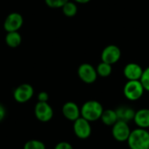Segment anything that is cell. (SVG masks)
Wrapping results in <instances>:
<instances>
[{"label": "cell", "instance_id": "obj_9", "mask_svg": "<svg viewBox=\"0 0 149 149\" xmlns=\"http://www.w3.org/2000/svg\"><path fill=\"white\" fill-rule=\"evenodd\" d=\"M24 24L23 16L18 12L10 13L3 22V29L7 32L18 31Z\"/></svg>", "mask_w": 149, "mask_h": 149}, {"label": "cell", "instance_id": "obj_20", "mask_svg": "<svg viewBox=\"0 0 149 149\" xmlns=\"http://www.w3.org/2000/svg\"><path fill=\"white\" fill-rule=\"evenodd\" d=\"M140 81L142 84L145 91L149 92V66L143 70V73L141 75Z\"/></svg>", "mask_w": 149, "mask_h": 149}, {"label": "cell", "instance_id": "obj_4", "mask_svg": "<svg viewBox=\"0 0 149 149\" xmlns=\"http://www.w3.org/2000/svg\"><path fill=\"white\" fill-rule=\"evenodd\" d=\"M131 131L132 130L127 122L118 120L112 127V136L119 142H125L127 141Z\"/></svg>", "mask_w": 149, "mask_h": 149}, {"label": "cell", "instance_id": "obj_2", "mask_svg": "<svg viewBox=\"0 0 149 149\" xmlns=\"http://www.w3.org/2000/svg\"><path fill=\"white\" fill-rule=\"evenodd\" d=\"M104 111L103 106L97 100H88L80 108V116L89 122L96 121L100 119Z\"/></svg>", "mask_w": 149, "mask_h": 149}, {"label": "cell", "instance_id": "obj_18", "mask_svg": "<svg viewBox=\"0 0 149 149\" xmlns=\"http://www.w3.org/2000/svg\"><path fill=\"white\" fill-rule=\"evenodd\" d=\"M96 71H97V74L98 76H100L102 78H107L108 76L111 75L112 73V65H109L107 63L105 62H100L97 67H96Z\"/></svg>", "mask_w": 149, "mask_h": 149}, {"label": "cell", "instance_id": "obj_10", "mask_svg": "<svg viewBox=\"0 0 149 149\" xmlns=\"http://www.w3.org/2000/svg\"><path fill=\"white\" fill-rule=\"evenodd\" d=\"M36 118L41 122H48L53 116V110L48 102L38 101L34 109Z\"/></svg>", "mask_w": 149, "mask_h": 149}, {"label": "cell", "instance_id": "obj_14", "mask_svg": "<svg viewBox=\"0 0 149 149\" xmlns=\"http://www.w3.org/2000/svg\"><path fill=\"white\" fill-rule=\"evenodd\" d=\"M115 111H116L119 120H122L127 123L131 120H134L135 111L132 107L123 106V107H118L117 109H115Z\"/></svg>", "mask_w": 149, "mask_h": 149}, {"label": "cell", "instance_id": "obj_5", "mask_svg": "<svg viewBox=\"0 0 149 149\" xmlns=\"http://www.w3.org/2000/svg\"><path fill=\"white\" fill-rule=\"evenodd\" d=\"M78 75L79 78L86 84H93L98 78L96 68L88 63H83L79 66Z\"/></svg>", "mask_w": 149, "mask_h": 149}, {"label": "cell", "instance_id": "obj_1", "mask_svg": "<svg viewBox=\"0 0 149 149\" xmlns=\"http://www.w3.org/2000/svg\"><path fill=\"white\" fill-rule=\"evenodd\" d=\"M127 142L130 149H149V132L137 127L131 131Z\"/></svg>", "mask_w": 149, "mask_h": 149}, {"label": "cell", "instance_id": "obj_25", "mask_svg": "<svg viewBox=\"0 0 149 149\" xmlns=\"http://www.w3.org/2000/svg\"><path fill=\"white\" fill-rule=\"evenodd\" d=\"M75 3H89L91 0H73Z\"/></svg>", "mask_w": 149, "mask_h": 149}, {"label": "cell", "instance_id": "obj_17", "mask_svg": "<svg viewBox=\"0 0 149 149\" xmlns=\"http://www.w3.org/2000/svg\"><path fill=\"white\" fill-rule=\"evenodd\" d=\"M62 10H63V13L65 16H66L68 17H72L77 14L78 7H77V4L75 3V2H72L69 0L67 3H65L63 5Z\"/></svg>", "mask_w": 149, "mask_h": 149}, {"label": "cell", "instance_id": "obj_23", "mask_svg": "<svg viewBox=\"0 0 149 149\" xmlns=\"http://www.w3.org/2000/svg\"><path fill=\"white\" fill-rule=\"evenodd\" d=\"M38 100L40 102H48L49 94L46 92H40L38 95Z\"/></svg>", "mask_w": 149, "mask_h": 149}, {"label": "cell", "instance_id": "obj_19", "mask_svg": "<svg viewBox=\"0 0 149 149\" xmlns=\"http://www.w3.org/2000/svg\"><path fill=\"white\" fill-rule=\"evenodd\" d=\"M24 149H45V145L40 141L31 140L24 144Z\"/></svg>", "mask_w": 149, "mask_h": 149}, {"label": "cell", "instance_id": "obj_8", "mask_svg": "<svg viewBox=\"0 0 149 149\" xmlns=\"http://www.w3.org/2000/svg\"><path fill=\"white\" fill-rule=\"evenodd\" d=\"M34 94V89L30 84H21L15 88L13 92L14 100L17 103H26Z\"/></svg>", "mask_w": 149, "mask_h": 149}, {"label": "cell", "instance_id": "obj_13", "mask_svg": "<svg viewBox=\"0 0 149 149\" xmlns=\"http://www.w3.org/2000/svg\"><path fill=\"white\" fill-rule=\"evenodd\" d=\"M134 122L135 125L143 129L149 128V109L148 108H141L135 111Z\"/></svg>", "mask_w": 149, "mask_h": 149}, {"label": "cell", "instance_id": "obj_22", "mask_svg": "<svg viewBox=\"0 0 149 149\" xmlns=\"http://www.w3.org/2000/svg\"><path fill=\"white\" fill-rule=\"evenodd\" d=\"M54 149H73V148L70 143H68L66 141H61L56 145Z\"/></svg>", "mask_w": 149, "mask_h": 149}, {"label": "cell", "instance_id": "obj_16", "mask_svg": "<svg viewBox=\"0 0 149 149\" xmlns=\"http://www.w3.org/2000/svg\"><path fill=\"white\" fill-rule=\"evenodd\" d=\"M4 40L9 47L16 48L21 45L22 37L18 31H10V32H7Z\"/></svg>", "mask_w": 149, "mask_h": 149}, {"label": "cell", "instance_id": "obj_12", "mask_svg": "<svg viewBox=\"0 0 149 149\" xmlns=\"http://www.w3.org/2000/svg\"><path fill=\"white\" fill-rule=\"evenodd\" d=\"M62 113L65 118L71 121H75L80 117V108L72 101H68L64 104L62 107Z\"/></svg>", "mask_w": 149, "mask_h": 149}, {"label": "cell", "instance_id": "obj_21", "mask_svg": "<svg viewBox=\"0 0 149 149\" xmlns=\"http://www.w3.org/2000/svg\"><path fill=\"white\" fill-rule=\"evenodd\" d=\"M69 0H45V4L52 9L55 8H62L63 5L67 3Z\"/></svg>", "mask_w": 149, "mask_h": 149}, {"label": "cell", "instance_id": "obj_11", "mask_svg": "<svg viewBox=\"0 0 149 149\" xmlns=\"http://www.w3.org/2000/svg\"><path fill=\"white\" fill-rule=\"evenodd\" d=\"M123 73L127 80H140L143 69L137 63H128L125 65Z\"/></svg>", "mask_w": 149, "mask_h": 149}, {"label": "cell", "instance_id": "obj_15", "mask_svg": "<svg viewBox=\"0 0 149 149\" xmlns=\"http://www.w3.org/2000/svg\"><path fill=\"white\" fill-rule=\"evenodd\" d=\"M100 120L104 125L108 126V127H113L119 120L116 111L113 109L104 110L102 114H101Z\"/></svg>", "mask_w": 149, "mask_h": 149}, {"label": "cell", "instance_id": "obj_6", "mask_svg": "<svg viewBox=\"0 0 149 149\" xmlns=\"http://www.w3.org/2000/svg\"><path fill=\"white\" fill-rule=\"evenodd\" d=\"M73 132L79 139L86 140L89 138L92 134V127L90 122L80 116L73 121Z\"/></svg>", "mask_w": 149, "mask_h": 149}, {"label": "cell", "instance_id": "obj_7", "mask_svg": "<svg viewBox=\"0 0 149 149\" xmlns=\"http://www.w3.org/2000/svg\"><path fill=\"white\" fill-rule=\"evenodd\" d=\"M121 57L120 49L115 45H109L106 46L101 52V61L109 65L116 64Z\"/></svg>", "mask_w": 149, "mask_h": 149}, {"label": "cell", "instance_id": "obj_3", "mask_svg": "<svg viewBox=\"0 0 149 149\" xmlns=\"http://www.w3.org/2000/svg\"><path fill=\"white\" fill-rule=\"evenodd\" d=\"M145 89L140 80H127L123 87L124 96L130 101L140 100L144 94Z\"/></svg>", "mask_w": 149, "mask_h": 149}, {"label": "cell", "instance_id": "obj_24", "mask_svg": "<svg viewBox=\"0 0 149 149\" xmlns=\"http://www.w3.org/2000/svg\"><path fill=\"white\" fill-rule=\"evenodd\" d=\"M5 115H6V110L2 104H0V122L4 119Z\"/></svg>", "mask_w": 149, "mask_h": 149}]
</instances>
